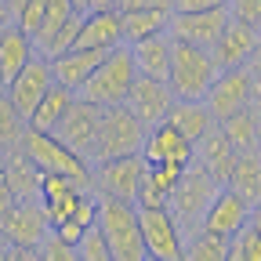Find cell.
Masks as SVG:
<instances>
[{
  "mask_svg": "<svg viewBox=\"0 0 261 261\" xmlns=\"http://www.w3.org/2000/svg\"><path fill=\"white\" fill-rule=\"evenodd\" d=\"M225 261H261V236L254 232V225H247L243 232H236L228 240Z\"/></svg>",
  "mask_w": 261,
  "mask_h": 261,
  "instance_id": "32",
  "label": "cell"
},
{
  "mask_svg": "<svg viewBox=\"0 0 261 261\" xmlns=\"http://www.w3.org/2000/svg\"><path fill=\"white\" fill-rule=\"evenodd\" d=\"M94 228L102 232L113 261H149L145 243H142V225H138V207L98 196V221Z\"/></svg>",
  "mask_w": 261,
  "mask_h": 261,
  "instance_id": "1",
  "label": "cell"
},
{
  "mask_svg": "<svg viewBox=\"0 0 261 261\" xmlns=\"http://www.w3.org/2000/svg\"><path fill=\"white\" fill-rule=\"evenodd\" d=\"M40 250H44V261H80V257H76V247H65V243L55 240V236H47V243H44Z\"/></svg>",
  "mask_w": 261,
  "mask_h": 261,
  "instance_id": "37",
  "label": "cell"
},
{
  "mask_svg": "<svg viewBox=\"0 0 261 261\" xmlns=\"http://www.w3.org/2000/svg\"><path fill=\"white\" fill-rule=\"evenodd\" d=\"M261 47V33L250 29V25H240V22H228L225 33L218 37V44L211 47V58L218 65V73L225 69H243V65L254 58V51Z\"/></svg>",
  "mask_w": 261,
  "mask_h": 261,
  "instance_id": "17",
  "label": "cell"
},
{
  "mask_svg": "<svg viewBox=\"0 0 261 261\" xmlns=\"http://www.w3.org/2000/svg\"><path fill=\"white\" fill-rule=\"evenodd\" d=\"M257 152H261V149H257Z\"/></svg>",
  "mask_w": 261,
  "mask_h": 261,
  "instance_id": "48",
  "label": "cell"
},
{
  "mask_svg": "<svg viewBox=\"0 0 261 261\" xmlns=\"http://www.w3.org/2000/svg\"><path fill=\"white\" fill-rule=\"evenodd\" d=\"M22 135H25V120L8 102V91H0V152L18 149L22 145Z\"/></svg>",
  "mask_w": 261,
  "mask_h": 261,
  "instance_id": "30",
  "label": "cell"
},
{
  "mask_svg": "<svg viewBox=\"0 0 261 261\" xmlns=\"http://www.w3.org/2000/svg\"><path fill=\"white\" fill-rule=\"evenodd\" d=\"M0 178H4L8 192L15 203H25V200H40V185H44V174L40 167L33 163L22 149H11L4 152V171H0Z\"/></svg>",
  "mask_w": 261,
  "mask_h": 261,
  "instance_id": "20",
  "label": "cell"
},
{
  "mask_svg": "<svg viewBox=\"0 0 261 261\" xmlns=\"http://www.w3.org/2000/svg\"><path fill=\"white\" fill-rule=\"evenodd\" d=\"M221 130L236 152H257L261 149V106H247L243 113L228 116L221 123Z\"/></svg>",
  "mask_w": 261,
  "mask_h": 261,
  "instance_id": "27",
  "label": "cell"
},
{
  "mask_svg": "<svg viewBox=\"0 0 261 261\" xmlns=\"http://www.w3.org/2000/svg\"><path fill=\"white\" fill-rule=\"evenodd\" d=\"M0 236L8 247H22V250H40L51 236V221L40 200H25V203H11V211L0 221Z\"/></svg>",
  "mask_w": 261,
  "mask_h": 261,
  "instance_id": "8",
  "label": "cell"
},
{
  "mask_svg": "<svg viewBox=\"0 0 261 261\" xmlns=\"http://www.w3.org/2000/svg\"><path fill=\"white\" fill-rule=\"evenodd\" d=\"M142 156H145L149 167H163V163H171V167H189L192 163V142H185L171 123H160L156 130H149Z\"/></svg>",
  "mask_w": 261,
  "mask_h": 261,
  "instance_id": "21",
  "label": "cell"
},
{
  "mask_svg": "<svg viewBox=\"0 0 261 261\" xmlns=\"http://www.w3.org/2000/svg\"><path fill=\"white\" fill-rule=\"evenodd\" d=\"M76 102V94L69 91V87H62V84H55L47 94H44V102L33 109V116H29V130H40V135H55V127L62 123V116L69 113V106Z\"/></svg>",
  "mask_w": 261,
  "mask_h": 261,
  "instance_id": "26",
  "label": "cell"
},
{
  "mask_svg": "<svg viewBox=\"0 0 261 261\" xmlns=\"http://www.w3.org/2000/svg\"><path fill=\"white\" fill-rule=\"evenodd\" d=\"M149 130L130 116L127 106H113L102 109V123H98V138L91 149V163H109V160H123V156H142Z\"/></svg>",
  "mask_w": 261,
  "mask_h": 261,
  "instance_id": "3",
  "label": "cell"
},
{
  "mask_svg": "<svg viewBox=\"0 0 261 261\" xmlns=\"http://www.w3.org/2000/svg\"><path fill=\"white\" fill-rule=\"evenodd\" d=\"M106 55H109V51H80V47H73L69 55H62V58L51 62L55 84H62V87H69L73 94H80L84 84L94 76V69L106 62Z\"/></svg>",
  "mask_w": 261,
  "mask_h": 261,
  "instance_id": "23",
  "label": "cell"
},
{
  "mask_svg": "<svg viewBox=\"0 0 261 261\" xmlns=\"http://www.w3.org/2000/svg\"><path fill=\"white\" fill-rule=\"evenodd\" d=\"M98 123H102V109L84 102V98L76 94V102L69 106V113L62 116V123L55 127V138L73 149L76 156H84L91 163V149H94V138H98Z\"/></svg>",
  "mask_w": 261,
  "mask_h": 261,
  "instance_id": "11",
  "label": "cell"
},
{
  "mask_svg": "<svg viewBox=\"0 0 261 261\" xmlns=\"http://www.w3.org/2000/svg\"><path fill=\"white\" fill-rule=\"evenodd\" d=\"M123 106L130 109V116H135V120H138L145 130H156L160 123H167L171 106H174V94H171V87H167V84L138 76Z\"/></svg>",
  "mask_w": 261,
  "mask_h": 261,
  "instance_id": "13",
  "label": "cell"
},
{
  "mask_svg": "<svg viewBox=\"0 0 261 261\" xmlns=\"http://www.w3.org/2000/svg\"><path fill=\"white\" fill-rule=\"evenodd\" d=\"M76 257L80 261H113V254H109V247H106V240H102L98 228H91V232L76 243Z\"/></svg>",
  "mask_w": 261,
  "mask_h": 261,
  "instance_id": "34",
  "label": "cell"
},
{
  "mask_svg": "<svg viewBox=\"0 0 261 261\" xmlns=\"http://www.w3.org/2000/svg\"><path fill=\"white\" fill-rule=\"evenodd\" d=\"M0 261H4V254H0Z\"/></svg>",
  "mask_w": 261,
  "mask_h": 261,
  "instance_id": "47",
  "label": "cell"
},
{
  "mask_svg": "<svg viewBox=\"0 0 261 261\" xmlns=\"http://www.w3.org/2000/svg\"><path fill=\"white\" fill-rule=\"evenodd\" d=\"M18 149L40 167V174H58V178H69V181H76L84 189H94V167L84 156H76L73 149H65L55 135H40V130L25 127Z\"/></svg>",
  "mask_w": 261,
  "mask_h": 261,
  "instance_id": "5",
  "label": "cell"
},
{
  "mask_svg": "<svg viewBox=\"0 0 261 261\" xmlns=\"http://www.w3.org/2000/svg\"><path fill=\"white\" fill-rule=\"evenodd\" d=\"M11 203H15V200H11V192H8V185H4V178H0V221H4V214L11 211Z\"/></svg>",
  "mask_w": 261,
  "mask_h": 261,
  "instance_id": "39",
  "label": "cell"
},
{
  "mask_svg": "<svg viewBox=\"0 0 261 261\" xmlns=\"http://www.w3.org/2000/svg\"><path fill=\"white\" fill-rule=\"evenodd\" d=\"M228 18L261 33V0H228Z\"/></svg>",
  "mask_w": 261,
  "mask_h": 261,
  "instance_id": "33",
  "label": "cell"
},
{
  "mask_svg": "<svg viewBox=\"0 0 261 261\" xmlns=\"http://www.w3.org/2000/svg\"><path fill=\"white\" fill-rule=\"evenodd\" d=\"M250 225H254V232H257V236H261V207H257V211H254V214H250Z\"/></svg>",
  "mask_w": 261,
  "mask_h": 261,
  "instance_id": "43",
  "label": "cell"
},
{
  "mask_svg": "<svg viewBox=\"0 0 261 261\" xmlns=\"http://www.w3.org/2000/svg\"><path fill=\"white\" fill-rule=\"evenodd\" d=\"M225 254H228V240L196 232V236L185 243V257H181V261H225Z\"/></svg>",
  "mask_w": 261,
  "mask_h": 261,
  "instance_id": "31",
  "label": "cell"
},
{
  "mask_svg": "<svg viewBox=\"0 0 261 261\" xmlns=\"http://www.w3.org/2000/svg\"><path fill=\"white\" fill-rule=\"evenodd\" d=\"M37 58V47H33V37L22 33L15 22H8L0 29V76H4V87L25 69V65Z\"/></svg>",
  "mask_w": 261,
  "mask_h": 261,
  "instance_id": "24",
  "label": "cell"
},
{
  "mask_svg": "<svg viewBox=\"0 0 261 261\" xmlns=\"http://www.w3.org/2000/svg\"><path fill=\"white\" fill-rule=\"evenodd\" d=\"M116 11L130 15V11H174V0H116Z\"/></svg>",
  "mask_w": 261,
  "mask_h": 261,
  "instance_id": "35",
  "label": "cell"
},
{
  "mask_svg": "<svg viewBox=\"0 0 261 261\" xmlns=\"http://www.w3.org/2000/svg\"><path fill=\"white\" fill-rule=\"evenodd\" d=\"M91 200V189L69 181V178H58V174H44V185H40V203L47 211V221L51 228L62 225V221H69L84 203Z\"/></svg>",
  "mask_w": 261,
  "mask_h": 261,
  "instance_id": "15",
  "label": "cell"
},
{
  "mask_svg": "<svg viewBox=\"0 0 261 261\" xmlns=\"http://www.w3.org/2000/svg\"><path fill=\"white\" fill-rule=\"evenodd\" d=\"M145 171H149L145 156H123V160L98 163V167H94V189H98V196L135 203L138 200V189L145 181Z\"/></svg>",
  "mask_w": 261,
  "mask_h": 261,
  "instance_id": "9",
  "label": "cell"
},
{
  "mask_svg": "<svg viewBox=\"0 0 261 261\" xmlns=\"http://www.w3.org/2000/svg\"><path fill=\"white\" fill-rule=\"evenodd\" d=\"M171 55H174L171 33H163V37H149V40H142V44H130L135 69H138V76H145V80L167 84V76H171Z\"/></svg>",
  "mask_w": 261,
  "mask_h": 261,
  "instance_id": "22",
  "label": "cell"
},
{
  "mask_svg": "<svg viewBox=\"0 0 261 261\" xmlns=\"http://www.w3.org/2000/svg\"><path fill=\"white\" fill-rule=\"evenodd\" d=\"M214 80H218V65H214L211 51L174 40L171 76H167V87L174 94V102H203L207 91L214 87Z\"/></svg>",
  "mask_w": 261,
  "mask_h": 261,
  "instance_id": "4",
  "label": "cell"
},
{
  "mask_svg": "<svg viewBox=\"0 0 261 261\" xmlns=\"http://www.w3.org/2000/svg\"><path fill=\"white\" fill-rule=\"evenodd\" d=\"M167 123L178 130L185 142H192V145H196V142H200L207 130L214 127V116H211V109H207L203 102H174V106H171Z\"/></svg>",
  "mask_w": 261,
  "mask_h": 261,
  "instance_id": "28",
  "label": "cell"
},
{
  "mask_svg": "<svg viewBox=\"0 0 261 261\" xmlns=\"http://www.w3.org/2000/svg\"><path fill=\"white\" fill-rule=\"evenodd\" d=\"M0 91H4V76H0Z\"/></svg>",
  "mask_w": 261,
  "mask_h": 261,
  "instance_id": "46",
  "label": "cell"
},
{
  "mask_svg": "<svg viewBox=\"0 0 261 261\" xmlns=\"http://www.w3.org/2000/svg\"><path fill=\"white\" fill-rule=\"evenodd\" d=\"M228 22H232V18H228V8L203 11V15H174L167 33H171V40H181V44H192V47L211 51L218 44V37L225 33Z\"/></svg>",
  "mask_w": 261,
  "mask_h": 261,
  "instance_id": "14",
  "label": "cell"
},
{
  "mask_svg": "<svg viewBox=\"0 0 261 261\" xmlns=\"http://www.w3.org/2000/svg\"><path fill=\"white\" fill-rule=\"evenodd\" d=\"M4 250H8V243H4V236H0V254H4Z\"/></svg>",
  "mask_w": 261,
  "mask_h": 261,
  "instance_id": "45",
  "label": "cell"
},
{
  "mask_svg": "<svg viewBox=\"0 0 261 261\" xmlns=\"http://www.w3.org/2000/svg\"><path fill=\"white\" fill-rule=\"evenodd\" d=\"M250 214H254V211L240 200L232 189H221V192H218V200L211 203V211L203 214L200 232L218 236V240H232L236 232H243V228L250 225Z\"/></svg>",
  "mask_w": 261,
  "mask_h": 261,
  "instance_id": "16",
  "label": "cell"
},
{
  "mask_svg": "<svg viewBox=\"0 0 261 261\" xmlns=\"http://www.w3.org/2000/svg\"><path fill=\"white\" fill-rule=\"evenodd\" d=\"M138 80V69H135V58H130V47H113L106 55V62L94 69V76L84 84L80 98L98 109H113V106H123L130 87Z\"/></svg>",
  "mask_w": 261,
  "mask_h": 261,
  "instance_id": "6",
  "label": "cell"
},
{
  "mask_svg": "<svg viewBox=\"0 0 261 261\" xmlns=\"http://www.w3.org/2000/svg\"><path fill=\"white\" fill-rule=\"evenodd\" d=\"M69 4H73L76 15H87V11H91V0H69Z\"/></svg>",
  "mask_w": 261,
  "mask_h": 261,
  "instance_id": "42",
  "label": "cell"
},
{
  "mask_svg": "<svg viewBox=\"0 0 261 261\" xmlns=\"http://www.w3.org/2000/svg\"><path fill=\"white\" fill-rule=\"evenodd\" d=\"M8 22H11V18H8V11H4V4H0V29H4Z\"/></svg>",
  "mask_w": 261,
  "mask_h": 261,
  "instance_id": "44",
  "label": "cell"
},
{
  "mask_svg": "<svg viewBox=\"0 0 261 261\" xmlns=\"http://www.w3.org/2000/svg\"><path fill=\"white\" fill-rule=\"evenodd\" d=\"M236 149H232V142L225 138V130H221V123H214L207 135L192 145V163H200V167L225 189L228 185V174H232V167H236Z\"/></svg>",
  "mask_w": 261,
  "mask_h": 261,
  "instance_id": "18",
  "label": "cell"
},
{
  "mask_svg": "<svg viewBox=\"0 0 261 261\" xmlns=\"http://www.w3.org/2000/svg\"><path fill=\"white\" fill-rule=\"evenodd\" d=\"M55 87V73H51V62L47 58H33L29 65H25V69L4 87L8 91V102L15 106V113L29 123V116H33V109H37L40 102H44V94Z\"/></svg>",
  "mask_w": 261,
  "mask_h": 261,
  "instance_id": "12",
  "label": "cell"
},
{
  "mask_svg": "<svg viewBox=\"0 0 261 261\" xmlns=\"http://www.w3.org/2000/svg\"><path fill=\"white\" fill-rule=\"evenodd\" d=\"M138 225H142V243H145L149 261H181L185 257L181 228L167 207H138Z\"/></svg>",
  "mask_w": 261,
  "mask_h": 261,
  "instance_id": "7",
  "label": "cell"
},
{
  "mask_svg": "<svg viewBox=\"0 0 261 261\" xmlns=\"http://www.w3.org/2000/svg\"><path fill=\"white\" fill-rule=\"evenodd\" d=\"M80 51H113L123 47V15L120 11H91L80 22Z\"/></svg>",
  "mask_w": 261,
  "mask_h": 261,
  "instance_id": "19",
  "label": "cell"
},
{
  "mask_svg": "<svg viewBox=\"0 0 261 261\" xmlns=\"http://www.w3.org/2000/svg\"><path fill=\"white\" fill-rule=\"evenodd\" d=\"M0 4H4V11H8V18H11V22H15V18H18V15H22V8H25V4H29V0H0Z\"/></svg>",
  "mask_w": 261,
  "mask_h": 261,
  "instance_id": "38",
  "label": "cell"
},
{
  "mask_svg": "<svg viewBox=\"0 0 261 261\" xmlns=\"http://www.w3.org/2000/svg\"><path fill=\"white\" fill-rule=\"evenodd\" d=\"M203 106L211 109L214 123H225L228 116L243 113L247 106H257V102H254L250 73H247V69H225V73H218L214 87H211L207 98H203Z\"/></svg>",
  "mask_w": 261,
  "mask_h": 261,
  "instance_id": "10",
  "label": "cell"
},
{
  "mask_svg": "<svg viewBox=\"0 0 261 261\" xmlns=\"http://www.w3.org/2000/svg\"><path fill=\"white\" fill-rule=\"evenodd\" d=\"M91 11H116V0H91Z\"/></svg>",
  "mask_w": 261,
  "mask_h": 261,
  "instance_id": "40",
  "label": "cell"
},
{
  "mask_svg": "<svg viewBox=\"0 0 261 261\" xmlns=\"http://www.w3.org/2000/svg\"><path fill=\"white\" fill-rule=\"evenodd\" d=\"M218 192H221V185H218V181L200 167V163H189L185 174L178 178L174 192L167 196V211H171V218L178 221L181 232L189 228V240L200 232L203 214H207V211H211V203L218 200Z\"/></svg>",
  "mask_w": 261,
  "mask_h": 261,
  "instance_id": "2",
  "label": "cell"
},
{
  "mask_svg": "<svg viewBox=\"0 0 261 261\" xmlns=\"http://www.w3.org/2000/svg\"><path fill=\"white\" fill-rule=\"evenodd\" d=\"M174 11H130L123 15V44H142L149 37H163L171 29Z\"/></svg>",
  "mask_w": 261,
  "mask_h": 261,
  "instance_id": "29",
  "label": "cell"
},
{
  "mask_svg": "<svg viewBox=\"0 0 261 261\" xmlns=\"http://www.w3.org/2000/svg\"><path fill=\"white\" fill-rule=\"evenodd\" d=\"M218 8H228V0H174V15H203Z\"/></svg>",
  "mask_w": 261,
  "mask_h": 261,
  "instance_id": "36",
  "label": "cell"
},
{
  "mask_svg": "<svg viewBox=\"0 0 261 261\" xmlns=\"http://www.w3.org/2000/svg\"><path fill=\"white\" fill-rule=\"evenodd\" d=\"M225 189H232L250 211H257L261 207V152H240Z\"/></svg>",
  "mask_w": 261,
  "mask_h": 261,
  "instance_id": "25",
  "label": "cell"
},
{
  "mask_svg": "<svg viewBox=\"0 0 261 261\" xmlns=\"http://www.w3.org/2000/svg\"><path fill=\"white\" fill-rule=\"evenodd\" d=\"M4 261H25V250L22 247H8L4 250Z\"/></svg>",
  "mask_w": 261,
  "mask_h": 261,
  "instance_id": "41",
  "label": "cell"
}]
</instances>
